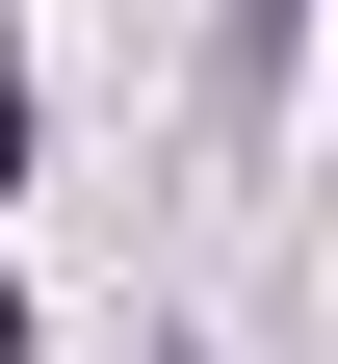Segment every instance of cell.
<instances>
[{"instance_id": "cell-1", "label": "cell", "mask_w": 338, "mask_h": 364, "mask_svg": "<svg viewBox=\"0 0 338 364\" xmlns=\"http://www.w3.org/2000/svg\"><path fill=\"white\" fill-rule=\"evenodd\" d=\"M286 26H312V0H234V105H286Z\"/></svg>"}, {"instance_id": "cell-2", "label": "cell", "mask_w": 338, "mask_h": 364, "mask_svg": "<svg viewBox=\"0 0 338 364\" xmlns=\"http://www.w3.org/2000/svg\"><path fill=\"white\" fill-rule=\"evenodd\" d=\"M0 182H26V78H0Z\"/></svg>"}]
</instances>
